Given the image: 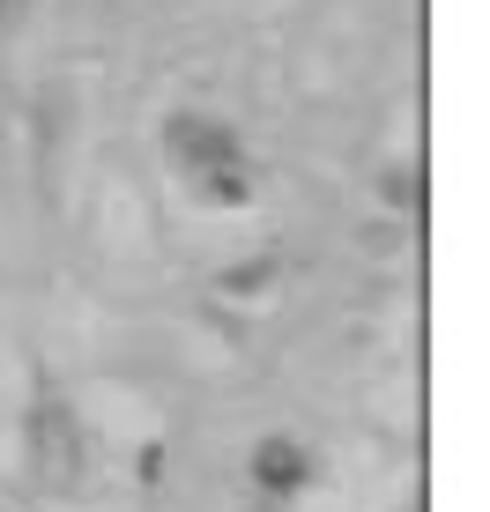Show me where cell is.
I'll use <instances>...</instances> for the list:
<instances>
[{"label":"cell","mask_w":490,"mask_h":512,"mask_svg":"<svg viewBox=\"0 0 490 512\" xmlns=\"http://www.w3.org/2000/svg\"><path fill=\"white\" fill-rule=\"evenodd\" d=\"M171 149H179V156H194L201 171H231V164H238L231 134H223V127H208V119H179V127H171Z\"/></svg>","instance_id":"6da1fadb"},{"label":"cell","mask_w":490,"mask_h":512,"mask_svg":"<svg viewBox=\"0 0 490 512\" xmlns=\"http://www.w3.org/2000/svg\"><path fill=\"white\" fill-rule=\"evenodd\" d=\"M253 475H260L268 490H290L297 475H305V453L283 446V438H268V446H260V461H253Z\"/></svg>","instance_id":"7a4b0ae2"},{"label":"cell","mask_w":490,"mask_h":512,"mask_svg":"<svg viewBox=\"0 0 490 512\" xmlns=\"http://www.w3.org/2000/svg\"><path fill=\"white\" fill-rule=\"evenodd\" d=\"M15 8H23V0H0V15H15Z\"/></svg>","instance_id":"3957f363"}]
</instances>
